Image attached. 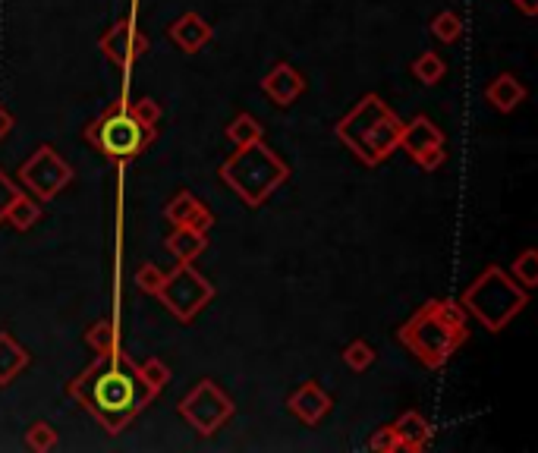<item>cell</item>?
<instances>
[{"mask_svg":"<svg viewBox=\"0 0 538 453\" xmlns=\"http://www.w3.org/2000/svg\"><path fill=\"white\" fill-rule=\"evenodd\" d=\"M136 375H139V381H142L155 397L170 384V369H167V365H164L158 356L145 359V362H136Z\"/></svg>","mask_w":538,"mask_h":453,"instance_id":"603a6c76","label":"cell"},{"mask_svg":"<svg viewBox=\"0 0 538 453\" xmlns=\"http://www.w3.org/2000/svg\"><path fill=\"white\" fill-rule=\"evenodd\" d=\"M510 277H513L520 287H526V290L538 287V252H535V249H523L520 255H516V258H513Z\"/></svg>","mask_w":538,"mask_h":453,"instance_id":"484cf974","label":"cell"},{"mask_svg":"<svg viewBox=\"0 0 538 453\" xmlns=\"http://www.w3.org/2000/svg\"><path fill=\"white\" fill-rule=\"evenodd\" d=\"M460 306L491 334H501L510 321L529 306V290L516 284L501 265H488L466 287Z\"/></svg>","mask_w":538,"mask_h":453,"instance_id":"277c9868","label":"cell"},{"mask_svg":"<svg viewBox=\"0 0 538 453\" xmlns=\"http://www.w3.org/2000/svg\"><path fill=\"white\" fill-rule=\"evenodd\" d=\"M400 136H403V120L391 111V107H384L381 117L369 126V133L362 136V142L356 148V158L365 167H378L400 148Z\"/></svg>","mask_w":538,"mask_h":453,"instance_id":"30bf717a","label":"cell"},{"mask_svg":"<svg viewBox=\"0 0 538 453\" xmlns=\"http://www.w3.org/2000/svg\"><path fill=\"white\" fill-rule=\"evenodd\" d=\"M413 76L422 82V85H438L444 76H447V63L435 54V51H422L416 60H413Z\"/></svg>","mask_w":538,"mask_h":453,"instance_id":"cb8c5ba5","label":"cell"},{"mask_svg":"<svg viewBox=\"0 0 538 453\" xmlns=\"http://www.w3.org/2000/svg\"><path fill=\"white\" fill-rule=\"evenodd\" d=\"M85 343L95 350V356H107V353H114L120 347V331L111 318H101L95 321V325L85 331Z\"/></svg>","mask_w":538,"mask_h":453,"instance_id":"44dd1931","label":"cell"},{"mask_svg":"<svg viewBox=\"0 0 538 453\" xmlns=\"http://www.w3.org/2000/svg\"><path fill=\"white\" fill-rule=\"evenodd\" d=\"M161 280H164V271L155 265V262H145L139 271H136V287L148 296H158L161 290Z\"/></svg>","mask_w":538,"mask_h":453,"instance_id":"f546056e","label":"cell"},{"mask_svg":"<svg viewBox=\"0 0 538 453\" xmlns=\"http://www.w3.org/2000/svg\"><path fill=\"white\" fill-rule=\"evenodd\" d=\"M369 450H375V453H397L400 450V438H397L394 425H381L372 435V441H369Z\"/></svg>","mask_w":538,"mask_h":453,"instance_id":"4dcf8cb0","label":"cell"},{"mask_svg":"<svg viewBox=\"0 0 538 453\" xmlns=\"http://www.w3.org/2000/svg\"><path fill=\"white\" fill-rule=\"evenodd\" d=\"M177 413L180 419L196 431L199 438H211V435H218V431L233 419L236 413V406L233 400L227 397L224 387H218L211 378H202L196 381V387L180 400L177 406Z\"/></svg>","mask_w":538,"mask_h":453,"instance_id":"52a82bcc","label":"cell"},{"mask_svg":"<svg viewBox=\"0 0 538 453\" xmlns=\"http://www.w3.org/2000/svg\"><path fill=\"white\" fill-rule=\"evenodd\" d=\"M129 114H133L145 129H158L164 111H161V104L155 98H139L136 104H129Z\"/></svg>","mask_w":538,"mask_h":453,"instance_id":"f1b7e54d","label":"cell"},{"mask_svg":"<svg viewBox=\"0 0 538 453\" xmlns=\"http://www.w3.org/2000/svg\"><path fill=\"white\" fill-rule=\"evenodd\" d=\"M82 139L92 148H98L107 161H133L142 151L158 139V129H145L133 114H129L126 101H114L107 111H101L89 126L82 129Z\"/></svg>","mask_w":538,"mask_h":453,"instance_id":"5b68a950","label":"cell"},{"mask_svg":"<svg viewBox=\"0 0 538 453\" xmlns=\"http://www.w3.org/2000/svg\"><path fill=\"white\" fill-rule=\"evenodd\" d=\"M262 92L277 104V107H290L299 95L306 92V79L290 63H274L268 70V76L262 79Z\"/></svg>","mask_w":538,"mask_h":453,"instance_id":"5bb4252c","label":"cell"},{"mask_svg":"<svg viewBox=\"0 0 538 453\" xmlns=\"http://www.w3.org/2000/svg\"><path fill=\"white\" fill-rule=\"evenodd\" d=\"M214 296H218V290H214L211 280L186 262H177L174 271H164L161 290H158V299L167 306V312L177 321H183V325L196 321L199 312L211 306Z\"/></svg>","mask_w":538,"mask_h":453,"instance_id":"8992f818","label":"cell"},{"mask_svg":"<svg viewBox=\"0 0 538 453\" xmlns=\"http://www.w3.org/2000/svg\"><path fill=\"white\" fill-rule=\"evenodd\" d=\"M148 45H152V41H148V35H142L136 29L133 19H120V23H114L98 38L101 54L120 70H129L142 54H148Z\"/></svg>","mask_w":538,"mask_h":453,"instance_id":"8fae6325","label":"cell"},{"mask_svg":"<svg viewBox=\"0 0 538 453\" xmlns=\"http://www.w3.org/2000/svg\"><path fill=\"white\" fill-rule=\"evenodd\" d=\"M510 4L516 7V10H520L523 16H538V0H510Z\"/></svg>","mask_w":538,"mask_h":453,"instance_id":"836d02e7","label":"cell"},{"mask_svg":"<svg viewBox=\"0 0 538 453\" xmlns=\"http://www.w3.org/2000/svg\"><path fill=\"white\" fill-rule=\"evenodd\" d=\"M167 252L177 258V262H186L192 265L196 258L208 249V233H199V230H189V227H174V233L164 240Z\"/></svg>","mask_w":538,"mask_h":453,"instance_id":"ac0fdd59","label":"cell"},{"mask_svg":"<svg viewBox=\"0 0 538 453\" xmlns=\"http://www.w3.org/2000/svg\"><path fill=\"white\" fill-rule=\"evenodd\" d=\"M428 29H432V35L441 41V45H457V41L463 38V19L454 10H441Z\"/></svg>","mask_w":538,"mask_h":453,"instance_id":"d4e9b609","label":"cell"},{"mask_svg":"<svg viewBox=\"0 0 538 453\" xmlns=\"http://www.w3.org/2000/svg\"><path fill=\"white\" fill-rule=\"evenodd\" d=\"M16 192H19V186L4 174V170H0V224H4V214H7V208H10Z\"/></svg>","mask_w":538,"mask_h":453,"instance_id":"1f68e13d","label":"cell"},{"mask_svg":"<svg viewBox=\"0 0 538 453\" xmlns=\"http://www.w3.org/2000/svg\"><path fill=\"white\" fill-rule=\"evenodd\" d=\"M57 441H60V438H57V431H54L51 422H32L29 431H26V447L35 450V453H48V450H54Z\"/></svg>","mask_w":538,"mask_h":453,"instance_id":"83f0119b","label":"cell"},{"mask_svg":"<svg viewBox=\"0 0 538 453\" xmlns=\"http://www.w3.org/2000/svg\"><path fill=\"white\" fill-rule=\"evenodd\" d=\"M218 177L224 180L227 189L240 196L246 208H262L290 180V164L265 142H252L233 151L221 164Z\"/></svg>","mask_w":538,"mask_h":453,"instance_id":"3957f363","label":"cell"},{"mask_svg":"<svg viewBox=\"0 0 538 453\" xmlns=\"http://www.w3.org/2000/svg\"><path fill=\"white\" fill-rule=\"evenodd\" d=\"M394 431L400 438V450H410V453H422L428 444H432V425L422 413L410 409V413H400L394 422Z\"/></svg>","mask_w":538,"mask_h":453,"instance_id":"e0dca14e","label":"cell"},{"mask_svg":"<svg viewBox=\"0 0 538 453\" xmlns=\"http://www.w3.org/2000/svg\"><path fill=\"white\" fill-rule=\"evenodd\" d=\"M375 359H378L375 347H372V343H365V340H353V343H347V350H343V362H347L350 372L372 369Z\"/></svg>","mask_w":538,"mask_h":453,"instance_id":"4316f807","label":"cell"},{"mask_svg":"<svg viewBox=\"0 0 538 453\" xmlns=\"http://www.w3.org/2000/svg\"><path fill=\"white\" fill-rule=\"evenodd\" d=\"M67 394L111 438L123 435V428L155 400V394L136 375V359L123 347H117L107 356H95V362L85 365L67 384Z\"/></svg>","mask_w":538,"mask_h":453,"instance_id":"6da1fadb","label":"cell"},{"mask_svg":"<svg viewBox=\"0 0 538 453\" xmlns=\"http://www.w3.org/2000/svg\"><path fill=\"white\" fill-rule=\"evenodd\" d=\"M16 180L38 202H51L73 183V167L70 161H63L51 145H38L32 155L19 164Z\"/></svg>","mask_w":538,"mask_h":453,"instance_id":"ba28073f","label":"cell"},{"mask_svg":"<svg viewBox=\"0 0 538 453\" xmlns=\"http://www.w3.org/2000/svg\"><path fill=\"white\" fill-rule=\"evenodd\" d=\"M529 98V89L513 73H498L485 85V101L501 114H513Z\"/></svg>","mask_w":538,"mask_h":453,"instance_id":"2e32d148","label":"cell"},{"mask_svg":"<svg viewBox=\"0 0 538 453\" xmlns=\"http://www.w3.org/2000/svg\"><path fill=\"white\" fill-rule=\"evenodd\" d=\"M13 126H16V117L7 111V107L4 104H0V142H4L10 133H13Z\"/></svg>","mask_w":538,"mask_h":453,"instance_id":"d6a6232c","label":"cell"},{"mask_svg":"<svg viewBox=\"0 0 538 453\" xmlns=\"http://www.w3.org/2000/svg\"><path fill=\"white\" fill-rule=\"evenodd\" d=\"M227 139L243 148V145H252V142H265V126L258 123L252 114H236L227 126Z\"/></svg>","mask_w":538,"mask_h":453,"instance_id":"7402d4cb","label":"cell"},{"mask_svg":"<svg viewBox=\"0 0 538 453\" xmlns=\"http://www.w3.org/2000/svg\"><path fill=\"white\" fill-rule=\"evenodd\" d=\"M331 406H334L331 394H328L318 381H303V384H299L296 391L287 397V409H290V413H293L299 422H303V425H318L321 419L331 413Z\"/></svg>","mask_w":538,"mask_h":453,"instance_id":"7c38bea8","label":"cell"},{"mask_svg":"<svg viewBox=\"0 0 538 453\" xmlns=\"http://www.w3.org/2000/svg\"><path fill=\"white\" fill-rule=\"evenodd\" d=\"M29 353L10 331H0V387H7L19 372H26Z\"/></svg>","mask_w":538,"mask_h":453,"instance_id":"d6986e66","label":"cell"},{"mask_svg":"<svg viewBox=\"0 0 538 453\" xmlns=\"http://www.w3.org/2000/svg\"><path fill=\"white\" fill-rule=\"evenodd\" d=\"M170 41L183 51V54H199L208 41L214 38V29L205 23V19L199 13H186L180 16L177 23H170Z\"/></svg>","mask_w":538,"mask_h":453,"instance_id":"9a60e30c","label":"cell"},{"mask_svg":"<svg viewBox=\"0 0 538 453\" xmlns=\"http://www.w3.org/2000/svg\"><path fill=\"white\" fill-rule=\"evenodd\" d=\"M164 218L174 227H189V230H199V233H208L214 227V211L202 199L192 196L189 189L177 192V196L167 202Z\"/></svg>","mask_w":538,"mask_h":453,"instance_id":"4fadbf2b","label":"cell"},{"mask_svg":"<svg viewBox=\"0 0 538 453\" xmlns=\"http://www.w3.org/2000/svg\"><path fill=\"white\" fill-rule=\"evenodd\" d=\"M397 340L425 369H441L469 340L466 309L457 299H428L413 318L403 321Z\"/></svg>","mask_w":538,"mask_h":453,"instance_id":"7a4b0ae2","label":"cell"},{"mask_svg":"<svg viewBox=\"0 0 538 453\" xmlns=\"http://www.w3.org/2000/svg\"><path fill=\"white\" fill-rule=\"evenodd\" d=\"M4 221L19 233L32 230L41 221V202L35 196H29V192L19 189L13 196V202H10V208H7V214H4Z\"/></svg>","mask_w":538,"mask_h":453,"instance_id":"ffe728a7","label":"cell"},{"mask_svg":"<svg viewBox=\"0 0 538 453\" xmlns=\"http://www.w3.org/2000/svg\"><path fill=\"white\" fill-rule=\"evenodd\" d=\"M444 129H438L425 114L413 117V123H403V136H400V148L410 155L422 170H438L447 161L444 151Z\"/></svg>","mask_w":538,"mask_h":453,"instance_id":"9c48e42d","label":"cell"}]
</instances>
